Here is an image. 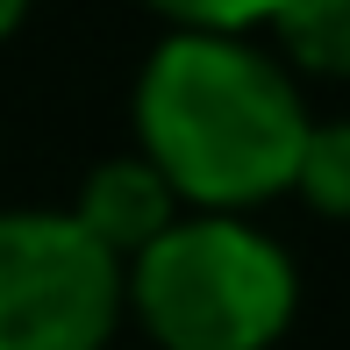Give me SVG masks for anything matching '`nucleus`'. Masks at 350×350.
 <instances>
[{
    "label": "nucleus",
    "mask_w": 350,
    "mask_h": 350,
    "mask_svg": "<svg viewBox=\"0 0 350 350\" xmlns=\"http://www.w3.org/2000/svg\"><path fill=\"white\" fill-rule=\"evenodd\" d=\"M150 14H165L172 36H250L265 29L272 0H143Z\"/></svg>",
    "instance_id": "7"
},
{
    "label": "nucleus",
    "mask_w": 350,
    "mask_h": 350,
    "mask_svg": "<svg viewBox=\"0 0 350 350\" xmlns=\"http://www.w3.org/2000/svg\"><path fill=\"white\" fill-rule=\"evenodd\" d=\"M22 22H29V0H0V43H8Z\"/></svg>",
    "instance_id": "8"
},
{
    "label": "nucleus",
    "mask_w": 350,
    "mask_h": 350,
    "mask_svg": "<svg viewBox=\"0 0 350 350\" xmlns=\"http://www.w3.org/2000/svg\"><path fill=\"white\" fill-rule=\"evenodd\" d=\"M65 215H72V221H79V229H86L115 265H129V258H143V250H150L186 208H179V193L157 179L150 157L129 150V157H107V165H93L86 179H79V200H72Z\"/></svg>",
    "instance_id": "4"
},
{
    "label": "nucleus",
    "mask_w": 350,
    "mask_h": 350,
    "mask_svg": "<svg viewBox=\"0 0 350 350\" xmlns=\"http://www.w3.org/2000/svg\"><path fill=\"white\" fill-rule=\"evenodd\" d=\"M122 265L65 208H0V350H107Z\"/></svg>",
    "instance_id": "3"
},
{
    "label": "nucleus",
    "mask_w": 350,
    "mask_h": 350,
    "mask_svg": "<svg viewBox=\"0 0 350 350\" xmlns=\"http://www.w3.org/2000/svg\"><path fill=\"white\" fill-rule=\"evenodd\" d=\"M300 272L250 215H179L122 265V314L157 350H272L293 329Z\"/></svg>",
    "instance_id": "2"
},
{
    "label": "nucleus",
    "mask_w": 350,
    "mask_h": 350,
    "mask_svg": "<svg viewBox=\"0 0 350 350\" xmlns=\"http://www.w3.org/2000/svg\"><path fill=\"white\" fill-rule=\"evenodd\" d=\"M265 36L293 79H350V0H272Z\"/></svg>",
    "instance_id": "5"
},
{
    "label": "nucleus",
    "mask_w": 350,
    "mask_h": 350,
    "mask_svg": "<svg viewBox=\"0 0 350 350\" xmlns=\"http://www.w3.org/2000/svg\"><path fill=\"white\" fill-rule=\"evenodd\" d=\"M322 221H350V122H308L300 136V157H293V186Z\"/></svg>",
    "instance_id": "6"
},
{
    "label": "nucleus",
    "mask_w": 350,
    "mask_h": 350,
    "mask_svg": "<svg viewBox=\"0 0 350 350\" xmlns=\"http://www.w3.org/2000/svg\"><path fill=\"white\" fill-rule=\"evenodd\" d=\"M136 157L186 215H250L293 186L308 136L300 79L250 36H165L136 72Z\"/></svg>",
    "instance_id": "1"
}]
</instances>
